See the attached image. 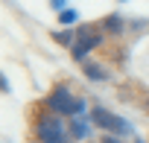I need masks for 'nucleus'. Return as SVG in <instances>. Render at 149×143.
<instances>
[{"instance_id":"nucleus-13","label":"nucleus","mask_w":149,"mask_h":143,"mask_svg":"<svg viewBox=\"0 0 149 143\" xmlns=\"http://www.w3.org/2000/svg\"><path fill=\"white\" fill-rule=\"evenodd\" d=\"M146 111H149V102H146Z\"/></svg>"},{"instance_id":"nucleus-8","label":"nucleus","mask_w":149,"mask_h":143,"mask_svg":"<svg viewBox=\"0 0 149 143\" xmlns=\"http://www.w3.org/2000/svg\"><path fill=\"white\" fill-rule=\"evenodd\" d=\"M53 38H56L61 47H73V44H76V32H73L70 26H64V29H61V32H56Z\"/></svg>"},{"instance_id":"nucleus-1","label":"nucleus","mask_w":149,"mask_h":143,"mask_svg":"<svg viewBox=\"0 0 149 143\" xmlns=\"http://www.w3.org/2000/svg\"><path fill=\"white\" fill-rule=\"evenodd\" d=\"M41 114L32 117V126H29V134H32V143H76L70 134V128L64 126V117L44 108V102L38 105Z\"/></svg>"},{"instance_id":"nucleus-7","label":"nucleus","mask_w":149,"mask_h":143,"mask_svg":"<svg viewBox=\"0 0 149 143\" xmlns=\"http://www.w3.org/2000/svg\"><path fill=\"white\" fill-rule=\"evenodd\" d=\"M85 76H88L91 82H102V79H108L105 67H102V64H94V61H88V64H85Z\"/></svg>"},{"instance_id":"nucleus-14","label":"nucleus","mask_w":149,"mask_h":143,"mask_svg":"<svg viewBox=\"0 0 149 143\" xmlns=\"http://www.w3.org/2000/svg\"><path fill=\"white\" fill-rule=\"evenodd\" d=\"M120 3H126V0H120Z\"/></svg>"},{"instance_id":"nucleus-12","label":"nucleus","mask_w":149,"mask_h":143,"mask_svg":"<svg viewBox=\"0 0 149 143\" xmlns=\"http://www.w3.org/2000/svg\"><path fill=\"white\" fill-rule=\"evenodd\" d=\"M134 143H146V140H140V137H137V140H134Z\"/></svg>"},{"instance_id":"nucleus-2","label":"nucleus","mask_w":149,"mask_h":143,"mask_svg":"<svg viewBox=\"0 0 149 143\" xmlns=\"http://www.w3.org/2000/svg\"><path fill=\"white\" fill-rule=\"evenodd\" d=\"M44 108H50V111H56V114H61V117L88 114V99H85L76 88H73L70 82H58V85L47 94Z\"/></svg>"},{"instance_id":"nucleus-3","label":"nucleus","mask_w":149,"mask_h":143,"mask_svg":"<svg viewBox=\"0 0 149 143\" xmlns=\"http://www.w3.org/2000/svg\"><path fill=\"white\" fill-rule=\"evenodd\" d=\"M88 117H91V123H94L97 128H102L105 134H117V137H129V134H134V128H132L129 120L111 114V111L102 108V105H94V108L88 111Z\"/></svg>"},{"instance_id":"nucleus-4","label":"nucleus","mask_w":149,"mask_h":143,"mask_svg":"<svg viewBox=\"0 0 149 143\" xmlns=\"http://www.w3.org/2000/svg\"><path fill=\"white\" fill-rule=\"evenodd\" d=\"M100 47H102V29L100 26H79L76 29V44L70 47V56L76 61H82Z\"/></svg>"},{"instance_id":"nucleus-5","label":"nucleus","mask_w":149,"mask_h":143,"mask_svg":"<svg viewBox=\"0 0 149 143\" xmlns=\"http://www.w3.org/2000/svg\"><path fill=\"white\" fill-rule=\"evenodd\" d=\"M67 128H70L73 140H88V137H91L94 123H91V117H88V114H73V117H67Z\"/></svg>"},{"instance_id":"nucleus-6","label":"nucleus","mask_w":149,"mask_h":143,"mask_svg":"<svg viewBox=\"0 0 149 143\" xmlns=\"http://www.w3.org/2000/svg\"><path fill=\"white\" fill-rule=\"evenodd\" d=\"M100 29H102V32H108V35H120L126 26H123V18L108 15V18H102V21H100Z\"/></svg>"},{"instance_id":"nucleus-11","label":"nucleus","mask_w":149,"mask_h":143,"mask_svg":"<svg viewBox=\"0 0 149 143\" xmlns=\"http://www.w3.org/2000/svg\"><path fill=\"white\" fill-rule=\"evenodd\" d=\"M50 6H53V9H56V12H61V9H64V6H67V0H50Z\"/></svg>"},{"instance_id":"nucleus-10","label":"nucleus","mask_w":149,"mask_h":143,"mask_svg":"<svg viewBox=\"0 0 149 143\" xmlns=\"http://www.w3.org/2000/svg\"><path fill=\"white\" fill-rule=\"evenodd\" d=\"M100 143H123V140H120L117 134H102V137H100Z\"/></svg>"},{"instance_id":"nucleus-9","label":"nucleus","mask_w":149,"mask_h":143,"mask_svg":"<svg viewBox=\"0 0 149 143\" xmlns=\"http://www.w3.org/2000/svg\"><path fill=\"white\" fill-rule=\"evenodd\" d=\"M76 21H79L76 9H61V12H58V24H61V26H73Z\"/></svg>"}]
</instances>
